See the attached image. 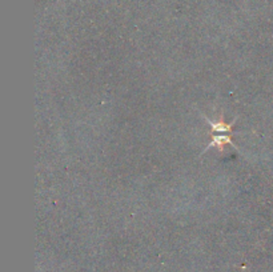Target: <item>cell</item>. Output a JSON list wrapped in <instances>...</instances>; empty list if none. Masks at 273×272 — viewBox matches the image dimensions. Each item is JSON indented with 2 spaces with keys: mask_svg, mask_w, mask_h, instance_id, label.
<instances>
[{
  "mask_svg": "<svg viewBox=\"0 0 273 272\" xmlns=\"http://www.w3.org/2000/svg\"><path fill=\"white\" fill-rule=\"evenodd\" d=\"M225 144H231L233 148L239 150V147H237L236 144H235V142L232 140V136H230L228 133H217V135L212 136L211 143L208 144V147L205 148L204 151H203V154H204V152H207L208 150L212 147H217L218 150L222 152V148H224V146H225Z\"/></svg>",
  "mask_w": 273,
  "mask_h": 272,
  "instance_id": "cell-1",
  "label": "cell"
},
{
  "mask_svg": "<svg viewBox=\"0 0 273 272\" xmlns=\"http://www.w3.org/2000/svg\"><path fill=\"white\" fill-rule=\"evenodd\" d=\"M203 118L207 120V123L209 125H211V129H212V133H230L233 131V125H235V119H233L232 121H231L230 124L228 123H225V121L222 120V119H220L218 121H212L211 119H208L207 116H204V115H201Z\"/></svg>",
  "mask_w": 273,
  "mask_h": 272,
  "instance_id": "cell-2",
  "label": "cell"
}]
</instances>
